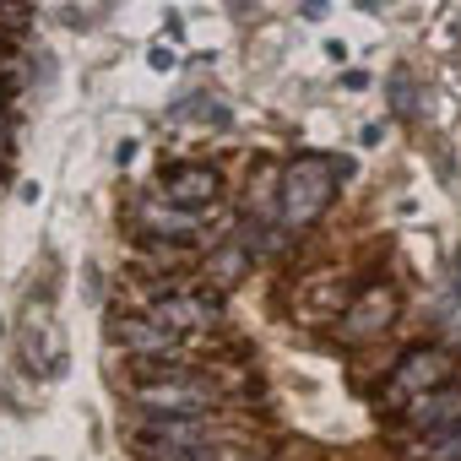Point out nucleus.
I'll return each mask as SVG.
<instances>
[{
	"mask_svg": "<svg viewBox=\"0 0 461 461\" xmlns=\"http://www.w3.org/2000/svg\"><path fill=\"white\" fill-rule=\"evenodd\" d=\"M158 326H168L174 337H190V331H212L217 321H222V304H217V294H174V299H158L152 310H147Z\"/></svg>",
	"mask_w": 461,
	"mask_h": 461,
	"instance_id": "20e7f679",
	"label": "nucleus"
},
{
	"mask_svg": "<svg viewBox=\"0 0 461 461\" xmlns=\"http://www.w3.org/2000/svg\"><path fill=\"white\" fill-rule=\"evenodd\" d=\"M136 407L147 418H212L217 391L201 375H179V380H158V385H136Z\"/></svg>",
	"mask_w": 461,
	"mask_h": 461,
	"instance_id": "f03ea898",
	"label": "nucleus"
},
{
	"mask_svg": "<svg viewBox=\"0 0 461 461\" xmlns=\"http://www.w3.org/2000/svg\"><path fill=\"white\" fill-rule=\"evenodd\" d=\"M461 423V385H439V391H423L407 402V429L418 434H434V429H450Z\"/></svg>",
	"mask_w": 461,
	"mask_h": 461,
	"instance_id": "6e6552de",
	"label": "nucleus"
},
{
	"mask_svg": "<svg viewBox=\"0 0 461 461\" xmlns=\"http://www.w3.org/2000/svg\"><path fill=\"white\" fill-rule=\"evenodd\" d=\"M245 272H250V250H245L240 240H234V245H222V250H217V256L206 261V277H212L217 288H234V283H240Z\"/></svg>",
	"mask_w": 461,
	"mask_h": 461,
	"instance_id": "9b49d317",
	"label": "nucleus"
},
{
	"mask_svg": "<svg viewBox=\"0 0 461 461\" xmlns=\"http://www.w3.org/2000/svg\"><path fill=\"white\" fill-rule=\"evenodd\" d=\"M0 185H6V174H0Z\"/></svg>",
	"mask_w": 461,
	"mask_h": 461,
	"instance_id": "dca6fc26",
	"label": "nucleus"
},
{
	"mask_svg": "<svg viewBox=\"0 0 461 461\" xmlns=\"http://www.w3.org/2000/svg\"><path fill=\"white\" fill-rule=\"evenodd\" d=\"M12 152H17V131H12V120H6V114H0V163H6Z\"/></svg>",
	"mask_w": 461,
	"mask_h": 461,
	"instance_id": "4468645a",
	"label": "nucleus"
},
{
	"mask_svg": "<svg viewBox=\"0 0 461 461\" xmlns=\"http://www.w3.org/2000/svg\"><path fill=\"white\" fill-rule=\"evenodd\" d=\"M391 98H396V109H402V114H412V109H418V93H412V82H407V77H396V93H391Z\"/></svg>",
	"mask_w": 461,
	"mask_h": 461,
	"instance_id": "ddd939ff",
	"label": "nucleus"
},
{
	"mask_svg": "<svg viewBox=\"0 0 461 461\" xmlns=\"http://www.w3.org/2000/svg\"><path fill=\"white\" fill-rule=\"evenodd\" d=\"M418 450H423L429 461H461V423H450V429H434V434H423V439H418Z\"/></svg>",
	"mask_w": 461,
	"mask_h": 461,
	"instance_id": "f8f14e48",
	"label": "nucleus"
},
{
	"mask_svg": "<svg viewBox=\"0 0 461 461\" xmlns=\"http://www.w3.org/2000/svg\"><path fill=\"white\" fill-rule=\"evenodd\" d=\"M450 375H456V358H450L445 348H412V353L396 364L391 391H396L402 402H412V396H423V391H439Z\"/></svg>",
	"mask_w": 461,
	"mask_h": 461,
	"instance_id": "7ed1b4c3",
	"label": "nucleus"
},
{
	"mask_svg": "<svg viewBox=\"0 0 461 461\" xmlns=\"http://www.w3.org/2000/svg\"><path fill=\"white\" fill-rule=\"evenodd\" d=\"M141 445L201 450V445H212V418H141Z\"/></svg>",
	"mask_w": 461,
	"mask_h": 461,
	"instance_id": "423d86ee",
	"label": "nucleus"
},
{
	"mask_svg": "<svg viewBox=\"0 0 461 461\" xmlns=\"http://www.w3.org/2000/svg\"><path fill=\"white\" fill-rule=\"evenodd\" d=\"M114 342L131 358H185V337H174L168 326H158L152 315H120L114 321Z\"/></svg>",
	"mask_w": 461,
	"mask_h": 461,
	"instance_id": "39448f33",
	"label": "nucleus"
},
{
	"mask_svg": "<svg viewBox=\"0 0 461 461\" xmlns=\"http://www.w3.org/2000/svg\"><path fill=\"white\" fill-rule=\"evenodd\" d=\"M342 87H348V93H364V87H369V71H348Z\"/></svg>",
	"mask_w": 461,
	"mask_h": 461,
	"instance_id": "2eb2a0df",
	"label": "nucleus"
},
{
	"mask_svg": "<svg viewBox=\"0 0 461 461\" xmlns=\"http://www.w3.org/2000/svg\"><path fill=\"white\" fill-rule=\"evenodd\" d=\"M391 315H396V294H391V288H375V294H364V299L348 310L342 331H348V337H375V331L391 326Z\"/></svg>",
	"mask_w": 461,
	"mask_h": 461,
	"instance_id": "9d476101",
	"label": "nucleus"
},
{
	"mask_svg": "<svg viewBox=\"0 0 461 461\" xmlns=\"http://www.w3.org/2000/svg\"><path fill=\"white\" fill-rule=\"evenodd\" d=\"M331 190H337V179H331L326 158H299V163L283 174V201H277V217H283L288 228H310V222L331 206Z\"/></svg>",
	"mask_w": 461,
	"mask_h": 461,
	"instance_id": "f257e3e1",
	"label": "nucleus"
},
{
	"mask_svg": "<svg viewBox=\"0 0 461 461\" xmlns=\"http://www.w3.org/2000/svg\"><path fill=\"white\" fill-rule=\"evenodd\" d=\"M141 228H147L152 240H163V245H185V240H195L201 217L185 212V206H174V201H147L141 206Z\"/></svg>",
	"mask_w": 461,
	"mask_h": 461,
	"instance_id": "1a4fd4ad",
	"label": "nucleus"
},
{
	"mask_svg": "<svg viewBox=\"0 0 461 461\" xmlns=\"http://www.w3.org/2000/svg\"><path fill=\"white\" fill-rule=\"evenodd\" d=\"M217 190H222V179H217V168H206V163H185V168H174V174L163 179V195H168L174 206H185V212L212 206Z\"/></svg>",
	"mask_w": 461,
	"mask_h": 461,
	"instance_id": "0eeeda50",
	"label": "nucleus"
}]
</instances>
